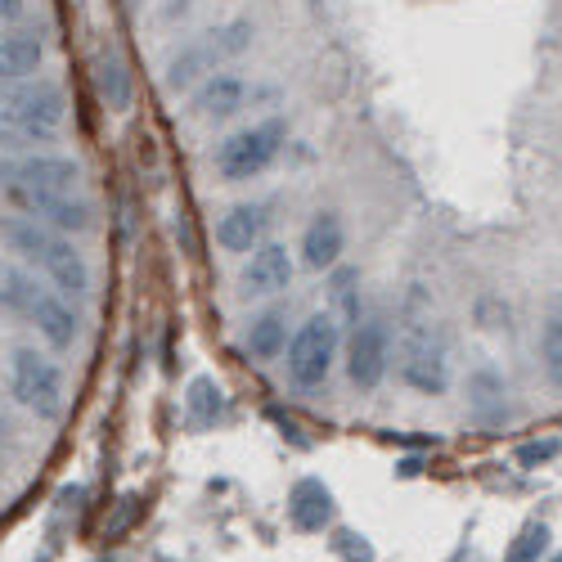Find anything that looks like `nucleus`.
I'll list each match as a JSON object with an SVG mask.
<instances>
[{"label": "nucleus", "instance_id": "7", "mask_svg": "<svg viewBox=\"0 0 562 562\" xmlns=\"http://www.w3.org/2000/svg\"><path fill=\"white\" fill-rule=\"evenodd\" d=\"M284 139H289V126L279 117H266V122H252L244 131L225 135L216 145V154H212V162L229 184H244V180L261 176L279 154H284Z\"/></svg>", "mask_w": 562, "mask_h": 562}, {"label": "nucleus", "instance_id": "25", "mask_svg": "<svg viewBox=\"0 0 562 562\" xmlns=\"http://www.w3.org/2000/svg\"><path fill=\"white\" fill-rule=\"evenodd\" d=\"M5 437H10V424H5V414H0V446H5Z\"/></svg>", "mask_w": 562, "mask_h": 562}, {"label": "nucleus", "instance_id": "26", "mask_svg": "<svg viewBox=\"0 0 562 562\" xmlns=\"http://www.w3.org/2000/svg\"><path fill=\"white\" fill-rule=\"evenodd\" d=\"M553 562H562V558H553Z\"/></svg>", "mask_w": 562, "mask_h": 562}, {"label": "nucleus", "instance_id": "19", "mask_svg": "<svg viewBox=\"0 0 562 562\" xmlns=\"http://www.w3.org/2000/svg\"><path fill=\"white\" fill-rule=\"evenodd\" d=\"M540 364H544V379L562 387V293L549 297V311L540 324Z\"/></svg>", "mask_w": 562, "mask_h": 562}, {"label": "nucleus", "instance_id": "18", "mask_svg": "<svg viewBox=\"0 0 562 562\" xmlns=\"http://www.w3.org/2000/svg\"><path fill=\"white\" fill-rule=\"evenodd\" d=\"M289 513H293V522H297L302 531H319L324 522L334 518V495H329V486L315 482V477L297 482V486H293V499H289Z\"/></svg>", "mask_w": 562, "mask_h": 562}, {"label": "nucleus", "instance_id": "17", "mask_svg": "<svg viewBox=\"0 0 562 562\" xmlns=\"http://www.w3.org/2000/svg\"><path fill=\"white\" fill-rule=\"evenodd\" d=\"M244 347H248V356H257V360H279V356H284V347H289V315L279 311V306L261 311V315L248 324Z\"/></svg>", "mask_w": 562, "mask_h": 562}, {"label": "nucleus", "instance_id": "8", "mask_svg": "<svg viewBox=\"0 0 562 562\" xmlns=\"http://www.w3.org/2000/svg\"><path fill=\"white\" fill-rule=\"evenodd\" d=\"M10 392L27 414L45 418V424H55V418L64 414V373H59V364L50 356L36 351V347H14V356H10Z\"/></svg>", "mask_w": 562, "mask_h": 562}, {"label": "nucleus", "instance_id": "21", "mask_svg": "<svg viewBox=\"0 0 562 562\" xmlns=\"http://www.w3.org/2000/svg\"><path fill=\"white\" fill-rule=\"evenodd\" d=\"M184 405H190V418H194V424L207 428V424H216V418H221L225 396H221V387H216L212 379H199V383L190 387V401H184Z\"/></svg>", "mask_w": 562, "mask_h": 562}, {"label": "nucleus", "instance_id": "5", "mask_svg": "<svg viewBox=\"0 0 562 562\" xmlns=\"http://www.w3.org/2000/svg\"><path fill=\"white\" fill-rule=\"evenodd\" d=\"M252 23L248 19H229L212 32H203L199 41H190L180 55H171L167 64V90H194L203 77L221 72L225 59H239L248 45H252Z\"/></svg>", "mask_w": 562, "mask_h": 562}, {"label": "nucleus", "instance_id": "20", "mask_svg": "<svg viewBox=\"0 0 562 562\" xmlns=\"http://www.w3.org/2000/svg\"><path fill=\"white\" fill-rule=\"evenodd\" d=\"M473 414L482 418L486 428H495V424H504V414H508V392H504V379H495V373H477L473 379Z\"/></svg>", "mask_w": 562, "mask_h": 562}, {"label": "nucleus", "instance_id": "12", "mask_svg": "<svg viewBox=\"0 0 562 562\" xmlns=\"http://www.w3.org/2000/svg\"><path fill=\"white\" fill-rule=\"evenodd\" d=\"M244 297H274L293 284V257L284 244H261L252 248L248 266H244Z\"/></svg>", "mask_w": 562, "mask_h": 562}, {"label": "nucleus", "instance_id": "22", "mask_svg": "<svg viewBox=\"0 0 562 562\" xmlns=\"http://www.w3.org/2000/svg\"><path fill=\"white\" fill-rule=\"evenodd\" d=\"M544 549H549V527H544V522H531L518 540H513V549H508L504 562H540Z\"/></svg>", "mask_w": 562, "mask_h": 562}, {"label": "nucleus", "instance_id": "11", "mask_svg": "<svg viewBox=\"0 0 562 562\" xmlns=\"http://www.w3.org/2000/svg\"><path fill=\"white\" fill-rule=\"evenodd\" d=\"M248 104V81L234 77V72H212L194 86V100H190V113L199 122H229Z\"/></svg>", "mask_w": 562, "mask_h": 562}, {"label": "nucleus", "instance_id": "16", "mask_svg": "<svg viewBox=\"0 0 562 562\" xmlns=\"http://www.w3.org/2000/svg\"><path fill=\"white\" fill-rule=\"evenodd\" d=\"M95 86H100V100L113 113L131 109V68H126L117 45H100V55H95Z\"/></svg>", "mask_w": 562, "mask_h": 562}, {"label": "nucleus", "instance_id": "3", "mask_svg": "<svg viewBox=\"0 0 562 562\" xmlns=\"http://www.w3.org/2000/svg\"><path fill=\"white\" fill-rule=\"evenodd\" d=\"M68 100L55 81H19L0 95V154H27L64 131Z\"/></svg>", "mask_w": 562, "mask_h": 562}, {"label": "nucleus", "instance_id": "10", "mask_svg": "<svg viewBox=\"0 0 562 562\" xmlns=\"http://www.w3.org/2000/svg\"><path fill=\"white\" fill-rule=\"evenodd\" d=\"M387 364H392V334L383 319H356V334L347 347V379L360 392H373L387 379Z\"/></svg>", "mask_w": 562, "mask_h": 562}, {"label": "nucleus", "instance_id": "14", "mask_svg": "<svg viewBox=\"0 0 562 562\" xmlns=\"http://www.w3.org/2000/svg\"><path fill=\"white\" fill-rule=\"evenodd\" d=\"M342 248H347L342 216L338 212H315V221L302 234V261L311 270H334L342 261Z\"/></svg>", "mask_w": 562, "mask_h": 562}, {"label": "nucleus", "instance_id": "2", "mask_svg": "<svg viewBox=\"0 0 562 562\" xmlns=\"http://www.w3.org/2000/svg\"><path fill=\"white\" fill-rule=\"evenodd\" d=\"M0 239H5L10 252H19L27 266H36L64 297L81 302L90 293V266L77 252L72 234H59V229L41 225L32 216H5L0 221Z\"/></svg>", "mask_w": 562, "mask_h": 562}, {"label": "nucleus", "instance_id": "9", "mask_svg": "<svg viewBox=\"0 0 562 562\" xmlns=\"http://www.w3.org/2000/svg\"><path fill=\"white\" fill-rule=\"evenodd\" d=\"M401 379L414 392H424V396H441L450 387V351H446V338L432 329L428 319L405 324V338H401Z\"/></svg>", "mask_w": 562, "mask_h": 562}, {"label": "nucleus", "instance_id": "24", "mask_svg": "<svg viewBox=\"0 0 562 562\" xmlns=\"http://www.w3.org/2000/svg\"><path fill=\"white\" fill-rule=\"evenodd\" d=\"M27 10V0H0V23H14Z\"/></svg>", "mask_w": 562, "mask_h": 562}, {"label": "nucleus", "instance_id": "23", "mask_svg": "<svg viewBox=\"0 0 562 562\" xmlns=\"http://www.w3.org/2000/svg\"><path fill=\"white\" fill-rule=\"evenodd\" d=\"M558 454V441H540V446H522V463H540V459H553Z\"/></svg>", "mask_w": 562, "mask_h": 562}, {"label": "nucleus", "instance_id": "6", "mask_svg": "<svg viewBox=\"0 0 562 562\" xmlns=\"http://www.w3.org/2000/svg\"><path fill=\"white\" fill-rule=\"evenodd\" d=\"M338 347H342V329H338V315L334 311H315L306 324H297V334L289 338V379L297 387H324L329 373L338 364Z\"/></svg>", "mask_w": 562, "mask_h": 562}, {"label": "nucleus", "instance_id": "13", "mask_svg": "<svg viewBox=\"0 0 562 562\" xmlns=\"http://www.w3.org/2000/svg\"><path fill=\"white\" fill-rule=\"evenodd\" d=\"M266 225H270L266 203H234V207L216 221V244H221L225 252H252V248H261V239H266Z\"/></svg>", "mask_w": 562, "mask_h": 562}, {"label": "nucleus", "instance_id": "1", "mask_svg": "<svg viewBox=\"0 0 562 562\" xmlns=\"http://www.w3.org/2000/svg\"><path fill=\"white\" fill-rule=\"evenodd\" d=\"M0 190L23 216L59 234H86L95 225V207L81 199V167L72 158L32 154L19 162H0Z\"/></svg>", "mask_w": 562, "mask_h": 562}, {"label": "nucleus", "instance_id": "4", "mask_svg": "<svg viewBox=\"0 0 562 562\" xmlns=\"http://www.w3.org/2000/svg\"><path fill=\"white\" fill-rule=\"evenodd\" d=\"M0 297H5V306L14 315H23L55 351H72L77 347L81 319H77V311L68 306V297L59 289L36 284V279L27 270H19V266H0Z\"/></svg>", "mask_w": 562, "mask_h": 562}, {"label": "nucleus", "instance_id": "15", "mask_svg": "<svg viewBox=\"0 0 562 562\" xmlns=\"http://www.w3.org/2000/svg\"><path fill=\"white\" fill-rule=\"evenodd\" d=\"M45 64L41 32H10L0 36V81H27Z\"/></svg>", "mask_w": 562, "mask_h": 562}]
</instances>
